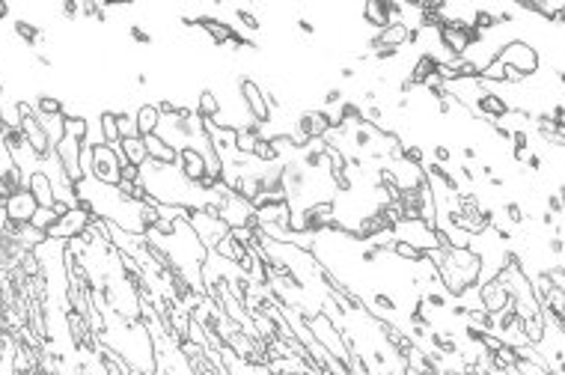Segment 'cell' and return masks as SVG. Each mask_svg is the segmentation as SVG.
Returning <instances> with one entry per match:
<instances>
[{
	"mask_svg": "<svg viewBox=\"0 0 565 375\" xmlns=\"http://www.w3.org/2000/svg\"><path fill=\"white\" fill-rule=\"evenodd\" d=\"M292 134H298L307 143L312 140H325L330 131H334V120H330V111L325 107H316V111H301L295 116V125L289 128Z\"/></svg>",
	"mask_w": 565,
	"mask_h": 375,
	"instance_id": "obj_9",
	"label": "cell"
},
{
	"mask_svg": "<svg viewBox=\"0 0 565 375\" xmlns=\"http://www.w3.org/2000/svg\"><path fill=\"white\" fill-rule=\"evenodd\" d=\"M113 113H116V125H119V137H122V140L140 137L137 120H134V111H113Z\"/></svg>",
	"mask_w": 565,
	"mask_h": 375,
	"instance_id": "obj_32",
	"label": "cell"
},
{
	"mask_svg": "<svg viewBox=\"0 0 565 375\" xmlns=\"http://www.w3.org/2000/svg\"><path fill=\"white\" fill-rule=\"evenodd\" d=\"M102 319H104V328L98 334V343L104 348H111L113 354H119L125 363L131 366V372L137 375H155L158 370V361H155V343H152V334L143 321H134V319H125L119 312L102 307Z\"/></svg>",
	"mask_w": 565,
	"mask_h": 375,
	"instance_id": "obj_2",
	"label": "cell"
},
{
	"mask_svg": "<svg viewBox=\"0 0 565 375\" xmlns=\"http://www.w3.org/2000/svg\"><path fill=\"white\" fill-rule=\"evenodd\" d=\"M3 209H6V218L12 220V223H30V218L36 214V200H33V194L27 191H15V194H9L6 196V203H3Z\"/></svg>",
	"mask_w": 565,
	"mask_h": 375,
	"instance_id": "obj_15",
	"label": "cell"
},
{
	"mask_svg": "<svg viewBox=\"0 0 565 375\" xmlns=\"http://www.w3.org/2000/svg\"><path fill=\"white\" fill-rule=\"evenodd\" d=\"M363 102H366V104H375V102H378V89H366V93H363Z\"/></svg>",
	"mask_w": 565,
	"mask_h": 375,
	"instance_id": "obj_54",
	"label": "cell"
},
{
	"mask_svg": "<svg viewBox=\"0 0 565 375\" xmlns=\"http://www.w3.org/2000/svg\"><path fill=\"white\" fill-rule=\"evenodd\" d=\"M6 194V188H3V182H0V196H3Z\"/></svg>",
	"mask_w": 565,
	"mask_h": 375,
	"instance_id": "obj_62",
	"label": "cell"
},
{
	"mask_svg": "<svg viewBox=\"0 0 565 375\" xmlns=\"http://www.w3.org/2000/svg\"><path fill=\"white\" fill-rule=\"evenodd\" d=\"M134 80H137V87H146V84H149V75H146V71H140V75L134 78Z\"/></svg>",
	"mask_w": 565,
	"mask_h": 375,
	"instance_id": "obj_57",
	"label": "cell"
},
{
	"mask_svg": "<svg viewBox=\"0 0 565 375\" xmlns=\"http://www.w3.org/2000/svg\"><path fill=\"white\" fill-rule=\"evenodd\" d=\"M194 27H200V30H205L214 39V45H229L232 33H235V27L227 24L223 18L218 15H196L194 18Z\"/></svg>",
	"mask_w": 565,
	"mask_h": 375,
	"instance_id": "obj_18",
	"label": "cell"
},
{
	"mask_svg": "<svg viewBox=\"0 0 565 375\" xmlns=\"http://www.w3.org/2000/svg\"><path fill=\"white\" fill-rule=\"evenodd\" d=\"M54 158H57L60 170L66 173V179L71 185H78L80 179H84V170H80V140L62 134V140L54 146Z\"/></svg>",
	"mask_w": 565,
	"mask_h": 375,
	"instance_id": "obj_13",
	"label": "cell"
},
{
	"mask_svg": "<svg viewBox=\"0 0 565 375\" xmlns=\"http://www.w3.org/2000/svg\"><path fill=\"white\" fill-rule=\"evenodd\" d=\"M402 51H405V48H390V45H381V48L372 54V60H378V62H387V60H396Z\"/></svg>",
	"mask_w": 565,
	"mask_h": 375,
	"instance_id": "obj_40",
	"label": "cell"
},
{
	"mask_svg": "<svg viewBox=\"0 0 565 375\" xmlns=\"http://www.w3.org/2000/svg\"><path fill=\"white\" fill-rule=\"evenodd\" d=\"M140 185L149 200H155L158 205H178V209L194 212H205L211 205V194H203L194 182H187L176 164L146 161L140 167Z\"/></svg>",
	"mask_w": 565,
	"mask_h": 375,
	"instance_id": "obj_4",
	"label": "cell"
},
{
	"mask_svg": "<svg viewBox=\"0 0 565 375\" xmlns=\"http://www.w3.org/2000/svg\"><path fill=\"white\" fill-rule=\"evenodd\" d=\"M459 176H461L468 185H476V173H473V170H470L468 164H461V167H459Z\"/></svg>",
	"mask_w": 565,
	"mask_h": 375,
	"instance_id": "obj_50",
	"label": "cell"
},
{
	"mask_svg": "<svg viewBox=\"0 0 565 375\" xmlns=\"http://www.w3.org/2000/svg\"><path fill=\"white\" fill-rule=\"evenodd\" d=\"M432 155H435V164H452V149L450 146H443V143H437V146L432 149Z\"/></svg>",
	"mask_w": 565,
	"mask_h": 375,
	"instance_id": "obj_42",
	"label": "cell"
},
{
	"mask_svg": "<svg viewBox=\"0 0 565 375\" xmlns=\"http://www.w3.org/2000/svg\"><path fill=\"white\" fill-rule=\"evenodd\" d=\"M461 155H464V161H476V158H479V149H476V146H464Z\"/></svg>",
	"mask_w": 565,
	"mask_h": 375,
	"instance_id": "obj_53",
	"label": "cell"
},
{
	"mask_svg": "<svg viewBox=\"0 0 565 375\" xmlns=\"http://www.w3.org/2000/svg\"><path fill=\"white\" fill-rule=\"evenodd\" d=\"M527 149H530V134H527V128H512V158L524 161Z\"/></svg>",
	"mask_w": 565,
	"mask_h": 375,
	"instance_id": "obj_35",
	"label": "cell"
},
{
	"mask_svg": "<svg viewBox=\"0 0 565 375\" xmlns=\"http://www.w3.org/2000/svg\"><path fill=\"white\" fill-rule=\"evenodd\" d=\"M437 69H441V60H437L432 51H423V54L417 57L414 66H411L408 80H411L414 87H426V80H428V78H435V75H437Z\"/></svg>",
	"mask_w": 565,
	"mask_h": 375,
	"instance_id": "obj_19",
	"label": "cell"
},
{
	"mask_svg": "<svg viewBox=\"0 0 565 375\" xmlns=\"http://www.w3.org/2000/svg\"><path fill=\"white\" fill-rule=\"evenodd\" d=\"M134 120H137L140 137H146V134H155L161 113H158V107H155V104H140L137 111H134Z\"/></svg>",
	"mask_w": 565,
	"mask_h": 375,
	"instance_id": "obj_24",
	"label": "cell"
},
{
	"mask_svg": "<svg viewBox=\"0 0 565 375\" xmlns=\"http://www.w3.org/2000/svg\"><path fill=\"white\" fill-rule=\"evenodd\" d=\"M196 116H200L203 122H218L220 116H223V102H220V95L214 93V89H203L200 98H196Z\"/></svg>",
	"mask_w": 565,
	"mask_h": 375,
	"instance_id": "obj_20",
	"label": "cell"
},
{
	"mask_svg": "<svg viewBox=\"0 0 565 375\" xmlns=\"http://www.w3.org/2000/svg\"><path fill=\"white\" fill-rule=\"evenodd\" d=\"M363 21L369 27H375V33L384 30V27H390V18H387V12H384L381 0H369V3L363 6Z\"/></svg>",
	"mask_w": 565,
	"mask_h": 375,
	"instance_id": "obj_28",
	"label": "cell"
},
{
	"mask_svg": "<svg viewBox=\"0 0 565 375\" xmlns=\"http://www.w3.org/2000/svg\"><path fill=\"white\" fill-rule=\"evenodd\" d=\"M235 87H238V98H241V104H244V111H247L250 120L259 122L262 128H265V125H271L274 116H271V111H268L265 89L259 87L253 78H247V75H238Z\"/></svg>",
	"mask_w": 565,
	"mask_h": 375,
	"instance_id": "obj_8",
	"label": "cell"
},
{
	"mask_svg": "<svg viewBox=\"0 0 565 375\" xmlns=\"http://www.w3.org/2000/svg\"><path fill=\"white\" fill-rule=\"evenodd\" d=\"M87 131H89V120H87V116H75V113L62 116V134H66V137H75V140L84 143Z\"/></svg>",
	"mask_w": 565,
	"mask_h": 375,
	"instance_id": "obj_27",
	"label": "cell"
},
{
	"mask_svg": "<svg viewBox=\"0 0 565 375\" xmlns=\"http://www.w3.org/2000/svg\"><path fill=\"white\" fill-rule=\"evenodd\" d=\"M143 238H146L158 253H164L170 259V274L185 277V283L191 286L196 295H205L203 292V262H205V256H209V250H205L203 241L196 238L191 223L185 218H178L173 223L158 220L152 229L143 232Z\"/></svg>",
	"mask_w": 565,
	"mask_h": 375,
	"instance_id": "obj_1",
	"label": "cell"
},
{
	"mask_svg": "<svg viewBox=\"0 0 565 375\" xmlns=\"http://www.w3.org/2000/svg\"><path fill=\"white\" fill-rule=\"evenodd\" d=\"M232 15H235V21H238V27L244 33H259V30H262V18H259L253 9L235 6V9H232Z\"/></svg>",
	"mask_w": 565,
	"mask_h": 375,
	"instance_id": "obj_30",
	"label": "cell"
},
{
	"mask_svg": "<svg viewBox=\"0 0 565 375\" xmlns=\"http://www.w3.org/2000/svg\"><path fill=\"white\" fill-rule=\"evenodd\" d=\"M119 182H128V185H137L140 182V167H134V164H125L119 167Z\"/></svg>",
	"mask_w": 565,
	"mask_h": 375,
	"instance_id": "obj_39",
	"label": "cell"
},
{
	"mask_svg": "<svg viewBox=\"0 0 565 375\" xmlns=\"http://www.w3.org/2000/svg\"><path fill=\"white\" fill-rule=\"evenodd\" d=\"M393 238L405 241V245L417 247L419 253H428V250H437V236L432 227H426L423 220H402L396 229H393Z\"/></svg>",
	"mask_w": 565,
	"mask_h": 375,
	"instance_id": "obj_12",
	"label": "cell"
},
{
	"mask_svg": "<svg viewBox=\"0 0 565 375\" xmlns=\"http://www.w3.org/2000/svg\"><path fill=\"white\" fill-rule=\"evenodd\" d=\"M6 15H9V6H6V3H0V21H3Z\"/></svg>",
	"mask_w": 565,
	"mask_h": 375,
	"instance_id": "obj_61",
	"label": "cell"
},
{
	"mask_svg": "<svg viewBox=\"0 0 565 375\" xmlns=\"http://www.w3.org/2000/svg\"><path fill=\"white\" fill-rule=\"evenodd\" d=\"M527 167H530L533 173H542V170H544V161H542L539 152H530V155H527Z\"/></svg>",
	"mask_w": 565,
	"mask_h": 375,
	"instance_id": "obj_48",
	"label": "cell"
},
{
	"mask_svg": "<svg viewBox=\"0 0 565 375\" xmlns=\"http://www.w3.org/2000/svg\"><path fill=\"white\" fill-rule=\"evenodd\" d=\"M482 176L491 179V176H494V167H491V164H482Z\"/></svg>",
	"mask_w": 565,
	"mask_h": 375,
	"instance_id": "obj_59",
	"label": "cell"
},
{
	"mask_svg": "<svg viewBox=\"0 0 565 375\" xmlns=\"http://www.w3.org/2000/svg\"><path fill=\"white\" fill-rule=\"evenodd\" d=\"M119 149H122V158L128 161L134 167H143L146 164V146H143V137H128V140H119Z\"/></svg>",
	"mask_w": 565,
	"mask_h": 375,
	"instance_id": "obj_25",
	"label": "cell"
},
{
	"mask_svg": "<svg viewBox=\"0 0 565 375\" xmlns=\"http://www.w3.org/2000/svg\"><path fill=\"white\" fill-rule=\"evenodd\" d=\"M93 212L87 209V205H75V209H69L66 214H60L57 223L48 229V238L54 241H71V238H80L84 232L89 229V223H93Z\"/></svg>",
	"mask_w": 565,
	"mask_h": 375,
	"instance_id": "obj_10",
	"label": "cell"
},
{
	"mask_svg": "<svg viewBox=\"0 0 565 375\" xmlns=\"http://www.w3.org/2000/svg\"><path fill=\"white\" fill-rule=\"evenodd\" d=\"M455 107H459V102H455L452 95H450V98H441V102H437V113H441V116H450Z\"/></svg>",
	"mask_w": 565,
	"mask_h": 375,
	"instance_id": "obj_47",
	"label": "cell"
},
{
	"mask_svg": "<svg viewBox=\"0 0 565 375\" xmlns=\"http://www.w3.org/2000/svg\"><path fill=\"white\" fill-rule=\"evenodd\" d=\"M414 89H417V87H414V84H411V80H408V78H402V80H399V93H402V95H405V98H408L411 93H414Z\"/></svg>",
	"mask_w": 565,
	"mask_h": 375,
	"instance_id": "obj_51",
	"label": "cell"
},
{
	"mask_svg": "<svg viewBox=\"0 0 565 375\" xmlns=\"http://www.w3.org/2000/svg\"><path fill=\"white\" fill-rule=\"evenodd\" d=\"M488 125H491V131H494V134H497V137H500V140H506V143H509V140H512V128H509V125H506V122H488Z\"/></svg>",
	"mask_w": 565,
	"mask_h": 375,
	"instance_id": "obj_46",
	"label": "cell"
},
{
	"mask_svg": "<svg viewBox=\"0 0 565 375\" xmlns=\"http://www.w3.org/2000/svg\"><path fill=\"white\" fill-rule=\"evenodd\" d=\"M176 167H178V173H182L187 182H194V185L200 182L205 173H209V170H205V158L196 149H182V152H178V155H176Z\"/></svg>",
	"mask_w": 565,
	"mask_h": 375,
	"instance_id": "obj_17",
	"label": "cell"
},
{
	"mask_svg": "<svg viewBox=\"0 0 565 375\" xmlns=\"http://www.w3.org/2000/svg\"><path fill=\"white\" fill-rule=\"evenodd\" d=\"M128 36H131V39L137 42V45H152V33L143 30L140 24H131V27H128Z\"/></svg>",
	"mask_w": 565,
	"mask_h": 375,
	"instance_id": "obj_44",
	"label": "cell"
},
{
	"mask_svg": "<svg viewBox=\"0 0 565 375\" xmlns=\"http://www.w3.org/2000/svg\"><path fill=\"white\" fill-rule=\"evenodd\" d=\"M408 107H411V98H405V95H402V98H396V111H402V113H405Z\"/></svg>",
	"mask_w": 565,
	"mask_h": 375,
	"instance_id": "obj_56",
	"label": "cell"
},
{
	"mask_svg": "<svg viewBox=\"0 0 565 375\" xmlns=\"http://www.w3.org/2000/svg\"><path fill=\"white\" fill-rule=\"evenodd\" d=\"M0 125H3V87H0Z\"/></svg>",
	"mask_w": 565,
	"mask_h": 375,
	"instance_id": "obj_60",
	"label": "cell"
},
{
	"mask_svg": "<svg viewBox=\"0 0 565 375\" xmlns=\"http://www.w3.org/2000/svg\"><path fill=\"white\" fill-rule=\"evenodd\" d=\"M187 223H191V229L196 232V238L203 241V247L209 250V253L229 236L227 223H223L220 218H214V214H205V212H194L191 209V212H187Z\"/></svg>",
	"mask_w": 565,
	"mask_h": 375,
	"instance_id": "obj_11",
	"label": "cell"
},
{
	"mask_svg": "<svg viewBox=\"0 0 565 375\" xmlns=\"http://www.w3.org/2000/svg\"><path fill=\"white\" fill-rule=\"evenodd\" d=\"M488 185H491V188H503V179H500V176H491Z\"/></svg>",
	"mask_w": 565,
	"mask_h": 375,
	"instance_id": "obj_58",
	"label": "cell"
},
{
	"mask_svg": "<svg viewBox=\"0 0 565 375\" xmlns=\"http://www.w3.org/2000/svg\"><path fill=\"white\" fill-rule=\"evenodd\" d=\"M33 111L42 116V120H48V116H66V104L60 102L57 95H48V93H36L30 98Z\"/></svg>",
	"mask_w": 565,
	"mask_h": 375,
	"instance_id": "obj_23",
	"label": "cell"
},
{
	"mask_svg": "<svg viewBox=\"0 0 565 375\" xmlns=\"http://www.w3.org/2000/svg\"><path fill=\"white\" fill-rule=\"evenodd\" d=\"M387 253H393L396 259H402V262H411V265L419 262V259L426 256V253H419L417 247H411V245H405V241H399V238H393V241H390Z\"/></svg>",
	"mask_w": 565,
	"mask_h": 375,
	"instance_id": "obj_31",
	"label": "cell"
},
{
	"mask_svg": "<svg viewBox=\"0 0 565 375\" xmlns=\"http://www.w3.org/2000/svg\"><path fill=\"white\" fill-rule=\"evenodd\" d=\"M143 146H146V158L149 161H158V164H176L178 152L173 146H167L158 134H146V137H143Z\"/></svg>",
	"mask_w": 565,
	"mask_h": 375,
	"instance_id": "obj_22",
	"label": "cell"
},
{
	"mask_svg": "<svg viewBox=\"0 0 565 375\" xmlns=\"http://www.w3.org/2000/svg\"><path fill=\"white\" fill-rule=\"evenodd\" d=\"M503 214H506V220L512 223V227H524V223H527L524 205H521V203H515V200H509V203L503 205Z\"/></svg>",
	"mask_w": 565,
	"mask_h": 375,
	"instance_id": "obj_36",
	"label": "cell"
},
{
	"mask_svg": "<svg viewBox=\"0 0 565 375\" xmlns=\"http://www.w3.org/2000/svg\"><path fill=\"white\" fill-rule=\"evenodd\" d=\"M80 12H84L87 18H98V21H107V9L102 3H84L80 6Z\"/></svg>",
	"mask_w": 565,
	"mask_h": 375,
	"instance_id": "obj_41",
	"label": "cell"
},
{
	"mask_svg": "<svg viewBox=\"0 0 565 375\" xmlns=\"http://www.w3.org/2000/svg\"><path fill=\"white\" fill-rule=\"evenodd\" d=\"M402 161H405V164H411V167H419V170H423V164H426L423 146H405V149H402Z\"/></svg>",
	"mask_w": 565,
	"mask_h": 375,
	"instance_id": "obj_37",
	"label": "cell"
},
{
	"mask_svg": "<svg viewBox=\"0 0 565 375\" xmlns=\"http://www.w3.org/2000/svg\"><path fill=\"white\" fill-rule=\"evenodd\" d=\"M343 102H345V93H343L339 87H330L327 93L321 95V107H325V111H330V107H339Z\"/></svg>",
	"mask_w": 565,
	"mask_h": 375,
	"instance_id": "obj_38",
	"label": "cell"
},
{
	"mask_svg": "<svg viewBox=\"0 0 565 375\" xmlns=\"http://www.w3.org/2000/svg\"><path fill=\"white\" fill-rule=\"evenodd\" d=\"M54 223H57V212L54 209H36V214L30 218V227L45 232V236H48V229L54 227Z\"/></svg>",
	"mask_w": 565,
	"mask_h": 375,
	"instance_id": "obj_34",
	"label": "cell"
},
{
	"mask_svg": "<svg viewBox=\"0 0 565 375\" xmlns=\"http://www.w3.org/2000/svg\"><path fill=\"white\" fill-rule=\"evenodd\" d=\"M36 62H39L42 69H51V66H54V60L48 57V54H42V51H36Z\"/></svg>",
	"mask_w": 565,
	"mask_h": 375,
	"instance_id": "obj_52",
	"label": "cell"
},
{
	"mask_svg": "<svg viewBox=\"0 0 565 375\" xmlns=\"http://www.w3.org/2000/svg\"><path fill=\"white\" fill-rule=\"evenodd\" d=\"M544 212H551L553 218H560V214H562V191H560V188L548 196V209H544Z\"/></svg>",
	"mask_w": 565,
	"mask_h": 375,
	"instance_id": "obj_45",
	"label": "cell"
},
{
	"mask_svg": "<svg viewBox=\"0 0 565 375\" xmlns=\"http://www.w3.org/2000/svg\"><path fill=\"white\" fill-rule=\"evenodd\" d=\"M295 24H298V30H301L303 36H316V24H312L310 18H298Z\"/></svg>",
	"mask_w": 565,
	"mask_h": 375,
	"instance_id": "obj_49",
	"label": "cell"
},
{
	"mask_svg": "<svg viewBox=\"0 0 565 375\" xmlns=\"http://www.w3.org/2000/svg\"><path fill=\"white\" fill-rule=\"evenodd\" d=\"M15 113H18V128H21L24 134V140H27V146H30V152L39 161L45 158H51L54 155V143L48 137V131H45V122H42V116L33 111V104L27 102V98H15Z\"/></svg>",
	"mask_w": 565,
	"mask_h": 375,
	"instance_id": "obj_5",
	"label": "cell"
},
{
	"mask_svg": "<svg viewBox=\"0 0 565 375\" xmlns=\"http://www.w3.org/2000/svg\"><path fill=\"white\" fill-rule=\"evenodd\" d=\"M75 194L80 205H87L93 212V218L113 223L122 232H131V236H143L146 227H143V203L128 200L116 185H102L95 179H80L75 185Z\"/></svg>",
	"mask_w": 565,
	"mask_h": 375,
	"instance_id": "obj_3",
	"label": "cell"
},
{
	"mask_svg": "<svg viewBox=\"0 0 565 375\" xmlns=\"http://www.w3.org/2000/svg\"><path fill=\"white\" fill-rule=\"evenodd\" d=\"M125 164L122 149L119 146H93V161H89V170L84 173V179H95L102 185H119V167Z\"/></svg>",
	"mask_w": 565,
	"mask_h": 375,
	"instance_id": "obj_7",
	"label": "cell"
},
{
	"mask_svg": "<svg viewBox=\"0 0 565 375\" xmlns=\"http://www.w3.org/2000/svg\"><path fill=\"white\" fill-rule=\"evenodd\" d=\"M27 191L33 194V200H36V205L39 209H54V188H51V179L42 173V170H33L30 176H27Z\"/></svg>",
	"mask_w": 565,
	"mask_h": 375,
	"instance_id": "obj_16",
	"label": "cell"
},
{
	"mask_svg": "<svg viewBox=\"0 0 565 375\" xmlns=\"http://www.w3.org/2000/svg\"><path fill=\"white\" fill-rule=\"evenodd\" d=\"M12 33L27 45V48H33V51L39 48V45H42L45 39H48V33H45L39 24L27 21V18H15V21H12Z\"/></svg>",
	"mask_w": 565,
	"mask_h": 375,
	"instance_id": "obj_21",
	"label": "cell"
},
{
	"mask_svg": "<svg viewBox=\"0 0 565 375\" xmlns=\"http://www.w3.org/2000/svg\"><path fill=\"white\" fill-rule=\"evenodd\" d=\"M60 15L66 18V21H75V18L80 15V3H75V0H62V3H60Z\"/></svg>",
	"mask_w": 565,
	"mask_h": 375,
	"instance_id": "obj_43",
	"label": "cell"
},
{
	"mask_svg": "<svg viewBox=\"0 0 565 375\" xmlns=\"http://www.w3.org/2000/svg\"><path fill=\"white\" fill-rule=\"evenodd\" d=\"M408 33H411V27L402 24V21L384 27V30H378L381 45H390V48H405V45H408Z\"/></svg>",
	"mask_w": 565,
	"mask_h": 375,
	"instance_id": "obj_26",
	"label": "cell"
},
{
	"mask_svg": "<svg viewBox=\"0 0 565 375\" xmlns=\"http://www.w3.org/2000/svg\"><path fill=\"white\" fill-rule=\"evenodd\" d=\"M468 24H473L479 33H491V30H497V15L494 12H488V9H476L470 18H468Z\"/></svg>",
	"mask_w": 565,
	"mask_h": 375,
	"instance_id": "obj_33",
	"label": "cell"
},
{
	"mask_svg": "<svg viewBox=\"0 0 565 375\" xmlns=\"http://www.w3.org/2000/svg\"><path fill=\"white\" fill-rule=\"evenodd\" d=\"M354 75H357L354 66H343V69H339V78H343V80H351Z\"/></svg>",
	"mask_w": 565,
	"mask_h": 375,
	"instance_id": "obj_55",
	"label": "cell"
},
{
	"mask_svg": "<svg viewBox=\"0 0 565 375\" xmlns=\"http://www.w3.org/2000/svg\"><path fill=\"white\" fill-rule=\"evenodd\" d=\"M476 301H479L482 310L491 312V316L503 312L509 304H512V301H509V292L503 289V283H500L497 277H491V280H485V283L476 286Z\"/></svg>",
	"mask_w": 565,
	"mask_h": 375,
	"instance_id": "obj_14",
	"label": "cell"
},
{
	"mask_svg": "<svg viewBox=\"0 0 565 375\" xmlns=\"http://www.w3.org/2000/svg\"><path fill=\"white\" fill-rule=\"evenodd\" d=\"M494 60H500L503 66L515 69V71H521L524 78H533L535 71H539V66H542L539 51H535L530 42H524V39H509L506 45H500L497 54H494Z\"/></svg>",
	"mask_w": 565,
	"mask_h": 375,
	"instance_id": "obj_6",
	"label": "cell"
},
{
	"mask_svg": "<svg viewBox=\"0 0 565 375\" xmlns=\"http://www.w3.org/2000/svg\"><path fill=\"white\" fill-rule=\"evenodd\" d=\"M98 125H102V137L107 146H119V125H116V113L113 111H102L98 113Z\"/></svg>",
	"mask_w": 565,
	"mask_h": 375,
	"instance_id": "obj_29",
	"label": "cell"
}]
</instances>
